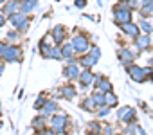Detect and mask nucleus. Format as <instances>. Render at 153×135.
I'll list each match as a JSON object with an SVG mask.
<instances>
[{"label":"nucleus","instance_id":"nucleus-2","mask_svg":"<svg viewBox=\"0 0 153 135\" xmlns=\"http://www.w3.org/2000/svg\"><path fill=\"white\" fill-rule=\"evenodd\" d=\"M0 2H2V0H0Z\"/></svg>","mask_w":153,"mask_h":135},{"label":"nucleus","instance_id":"nucleus-1","mask_svg":"<svg viewBox=\"0 0 153 135\" xmlns=\"http://www.w3.org/2000/svg\"><path fill=\"white\" fill-rule=\"evenodd\" d=\"M76 4H78V6H79V7H81V6H83V4H85V2H83V0H78V2H76Z\"/></svg>","mask_w":153,"mask_h":135}]
</instances>
